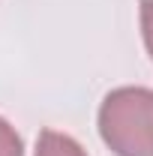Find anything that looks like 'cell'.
I'll return each mask as SVG.
<instances>
[{"instance_id":"277c9868","label":"cell","mask_w":153,"mask_h":156,"mask_svg":"<svg viewBox=\"0 0 153 156\" xmlns=\"http://www.w3.org/2000/svg\"><path fill=\"white\" fill-rule=\"evenodd\" d=\"M141 36H144L147 54L153 60V0H141Z\"/></svg>"},{"instance_id":"7a4b0ae2","label":"cell","mask_w":153,"mask_h":156,"mask_svg":"<svg viewBox=\"0 0 153 156\" xmlns=\"http://www.w3.org/2000/svg\"><path fill=\"white\" fill-rule=\"evenodd\" d=\"M36 156H87L75 138L63 135L57 129H42L36 141Z\"/></svg>"},{"instance_id":"6da1fadb","label":"cell","mask_w":153,"mask_h":156,"mask_svg":"<svg viewBox=\"0 0 153 156\" xmlns=\"http://www.w3.org/2000/svg\"><path fill=\"white\" fill-rule=\"evenodd\" d=\"M99 135L117 156H153V87H117L99 105Z\"/></svg>"},{"instance_id":"3957f363","label":"cell","mask_w":153,"mask_h":156,"mask_svg":"<svg viewBox=\"0 0 153 156\" xmlns=\"http://www.w3.org/2000/svg\"><path fill=\"white\" fill-rule=\"evenodd\" d=\"M0 156H24L21 135L15 132V126L9 120H3V117H0Z\"/></svg>"}]
</instances>
